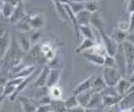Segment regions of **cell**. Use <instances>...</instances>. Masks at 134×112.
<instances>
[{
  "instance_id": "6da1fadb",
  "label": "cell",
  "mask_w": 134,
  "mask_h": 112,
  "mask_svg": "<svg viewBox=\"0 0 134 112\" xmlns=\"http://www.w3.org/2000/svg\"><path fill=\"white\" fill-rule=\"evenodd\" d=\"M90 25H93L99 31L100 37H102V45L104 46L105 49L107 51V54H108V55H110V56H114L119 44L113 39V37H110V36L106 33L103 23L99 18H92V17H91Z\"/></svg>"
},
{
  "instance_id": "52a82bcc",
  "label": "cell",
  "mask_w": 134,
  "mask_h": 112,
  "mask_svg": "<svg viewBox=\"0 0 134 112\" xmlns=\"http://www.w3.org/2000/svg\"><path fill=\"white\" fill-rule=\"evenodd\" d=\"M41 53L43 54L45 60H47V62L52 63L53 60H55L56 50L50 43L44 42V43L41 44Z\"/></svg>"
},
{
  "instance_id": "60d3db41",
  "label": "cell",
  "mask_w": 134,
  "mask_h": 112,
  "mask_svg": "<svg viewBox=\"0 0 134 112\" xmlns=\"http://www.w3.org/2000/svg\"><path fill=\"white\" fill-rule=\"evenodd\" d=\"M129 25H130V31H132L134 29V13H132L130 16Z\"/></svg>"
},
{
  "instance_id": "4316f807",
  "label": "cell",
  "mask_w": 134,
  "mask_h": 112,
  "mask_svg": "<svg viewBox=\"0 0 134 112\" xmlns=\"http://www.w3.org/2000/svg\"><path fill=\"white\" fill-rule=\"evenodd\" d=\"M123 97L120 96H114V97H102V104L104 107H113L114 105H117Z\"/></svg>"
},
{
  "instance_id": "f546056e",
  "label": "cell",
  "mask_w": 134,
  "mask_h": 112,
  "mask_svg": "<svg viewBox=\"0 0 134 112\" xmlns=\"http://www.w3.org/2000/svg\"><path fill=\"white\" fill-rule=\"evenodd\" d=\"M48 95L50 96V98L53 100L55 99H61L62 98V90L61 88L58 86H53L49 88V92H48Z\"/></svg>"
},
{
  "instance_id": "e0dca14e",
  "label": "cell",
  "mask_w": 134,
  "mask_h": 112,
  "mask_svg": "<svg viewBox=\"0 0 134 112\" xmlns=\"http://www.w3.org/2000/svg\"><path fill=\"white\" fill-rule=\"evenodd\" d=\"M0 8H1V15L6 19H9L11 17L13 14L15 6L12 4L11 0L10 1H2L0 2Z\"/></svg>"
},
{
  "instance_id": "681fc988",
  "label": "cell",
  "mask_w": 134,
  "mask_h": 112,
  "mask_svg": "<svg viewBox=\"0 0 134 112\" xmlns=\"http://www.w3.org/2000/svg\"><path fill=\"white\" fill-rule=\"evenodd\" d=\"M50 112H53V111H50Z\"/></svg>"
},
{
  "instance_id": "484cf974",
  "label": "cell",
  "mask_w": 134,
  "mask_h": 112,
  "mask_svg": "<svg viewBox=\"0 0 134 112\" xmlns=\"http://www.w3.org/2000/svg\"><path fill=\"white\" fill-rule=\"evenodd\" d=\"M106 87H107V86L105 84L104 81H103L102 75L94 77L93 81H92V88H91L94 92L100 93L103 89L106 88Z\"/></svg>"
},
{
  "instance_id": "7bdbcfd3",
  "label": "cell",
  "mask_w": 134,
  "mask_h": 112,
  "mask_svg": "<svg viewBox=\"0 0 134 112\" xmlns=\"http://www.w3.org/2000/svg\"><path fill=\"white\" fill-rule=\"evenodd\" d=\"M5 99H6V97L5 96H4V95L0 96V108L2 107L3 104H4V101H5Z\"/></svg>"
},
{
  "instance_id": "5bb4252c",
  "label": "cell",
  "mask_w": 134,
  "mask_h": 112,
  "mask_svg": "<svg viewBox=\"0 0 134 112\" xmlns=\"http://www.w3.org/2000/svg\"><path fill=\"white\" fill-rule=\"evenodd\" d=\"M10 42L11 37L9 35L8 31L0 36V60H4L9 48H10Z\"/></svg>"
},
{
  "instance_id": "ffe728a7",
  "label": "cell",
  "mask_w": 134,
  "mask_h": 112,
  "mask_svg": "<svg viewBox=\"0 0 134 112\" xmlns=\"http://www.w3.org/2000/svg\"><path fill=\"white\" fill-rule=\"evenodd\" d=\"M36 70V66L34 65H29L25 66L21 70L14 75L12 78H27L30 77L31 75L35 73Z\"/></svg>"
},
{
  "instance_id": "1f68e13d",
  "label": "cell",
  "mask_w": 134,
  "mask_h": 112,
  "mask_svg": "<svg viewBox=\"0 0 134 112\" xmlns=\"http://www.w3.org/2000/svg\"><path fill=\"white\" fill-rule=\"evenodd\" d=\"M65 107L67 109V110H70V109H72V108H75V107L78 106L77 97H76L75 95H72V96L70 97V98L65 99Z\"/></svg>"
},
{
  "instance_id": "d6a6232c",
  "label": "cell",
  "mask_w": 134,
  "mask_h": 112,
  "mask_svg": "<svg viewBox=\"0 0 134 112\" xmlns=\"http://www.w3.org/2000/svg\"><path fill=\"white\" fill-rule=\"evenodd\" d=\"M100 94L102 95V97H108V96H110V97H114V96H119L118 95V92L116 90V88L114 87H110V86H107L106 88L103 89L102 92H100Z\"/></svg>"
},
{
  "instance_id": "f1b7e54d",
  "label": "cell",
  "mask_w": 134,
  "mask_h": 112,
  "mask_svg": "<svg viewBox=\"0 0 134 112\" xmlns=\"http://www.w3.org/2000/svg\"><path fill=\"white\" fill-rule=\"evenodd\" d=\"M16 27L17 29V32L27 33L31 30V28H30V26H29V23L28 22V18H27V17L25 18H23L22 21H20L19 23H17L16 24Z\"/></svg>"
},
{
  "instance_id": "3957f363",
  "label": "cell",
  "mask_w": 134,
  "mask_h": 112,
  "mask_svg": "<svg viewBox=\"0 0 134 112\" xmlns=\"http://www.w3.org/2000/svg\"><path fill=\"white\" fill-rule=\"evenodd\" d=\"M102 77L107 86L114 87L122 79L123 77L117 68L113 67H103Z\"/></svg>"
},
{
  "instance_id": "30bf717a",
  "label": "cell",
  "mask_w": 134,
  "mask_h": 112,
  "mask_svg": "<svg viewBox=\"0 0 134 112\" xmlns=\"http://www.w3.org/2000/svg\"><path fill=\"white\" fill-rule=\"evenodd\" d=\"M61 72L62 70L60 68L58 67L50 68V72L49 74H48V78H47V87L48 89L53 86H57L60 79V77H61Z\"/></svg>"
},
{
  "instance_id": "8992f818",
  "label": "cell",
  "mask_w": 134,
  "mask_h": 112,
  "mask_svg": "<svg viewBox=\"0 0 134 112\" xmlns=\"http://www.w3.org/2000/svg\"><path fill=\"white\" fill-rule=\"evenodd\" d=\"M27 17L25 12V8H24V3L23 1L18 2V4L15 7V10L11 17L10 18V23L12 25H16L17 23L22 21L23 18Z\"/></svg>"
},
{
  "instance_id": "f35d334b",
  "label": "cell",
  "mask_w": 134,
  "mask_h": 112,
  "mask_svg": "<svg viewBox=\"0 0 134 112\" xmlns=\"http://www.w3.org/2000/svg\"><path fill=\"white\" fill-rule=\"evenodd\" d=\"M127 11L130 14L134 13V0L128 1V4H127Z\"/></svg>"
},
{
  "instance_id": "8d00e7d4",
  "label": "cell",
  "mask_w": 134,
  "mask_h": 112,
  "mask_svg": "<svg viewBox=\"0 0 134 112\" xmlns=\"http://www.w3.org/2000/svg\"><path fill=\"white\" fill-rule=\"evenodd\" d=\"M37 100H38L37 102H38V106H39V105H50L53 99L50 98L49 95H46V96L41 97V98H40Z\"/></svg>"
},
{
  "instance_id": "ac0fdd59",
  "label": "cell",
  "mask_w": 134,
  "mask_h": 112,
  "mask_svg": "<svg viewBox=\"0 0 134 112\" xmlns=\"http://www.w3.org/2000/svg\"><path fill=\"white\" fill-rule=\"evenodd\" d=\"M96 92H94V90L91 89L90 90H87V92H82L80 94L77 95V103H78V105L81 107H83L86 109L88 104H89V103L91 99V97L93 96V94L95 93Z\"/></svg>"
},
{
  "instance_id": "e575fe53",
  "label": "cell",
  "mask_w": 134,
  "mask_h": 112,
  "mask_svg": "<svg viewBox=\"0 0 134 112\" xmlns=\"http://www.w3.org/2000/svg\"><path fill=\"white\" fill-rule=\"evenodd\" d=\"M41 33H40V32L36 31V32L32 33V35H30V41H31L32 47L39 44V41H40V39H41Z\"/></svg>"
},
{
  "instance_id": "d590c367",
  "label": "cell",
  "mask_w": 134,
  "mask_h": 112,
  "mask_svg": "<svg viewBox=\"0 0 134 112\" xmlns=\"http://www.w3.org/2000/svg\"><path fill=\"white\" fill-rule=\"evenodd\" d=\"M118 30L121 32L127 33V31H130V25L129 23L125 22V21H120L118 23Z\"/></svg>"
},
{
  "instance_id": "83f0119b",
  "label": "cell",
  "mask_w": 134,
  "mask_h": 112,
  "mask_svg": "<svg viewBox=\"0 0 134 112\" xmlns=\"http://www.w3.org/2000/svg\"><path fill=\"white\" fill-rule=\"evenodd\" d=\"M79 31H80V35H83L84 39H90V40L96 41L95 34H94L92 29L90 28V26H80Z\"/></svg>"
},
{
  "instance_id": "836d02e7",
  "label": "cell",
  "mask_w": 134,
  "mask_h": 112,
  "mask_svg": "<svg viewBox=\"0 0 134 112\" xmlns=\"http://www.w3.org/2000/svg\"><path fill=\"white\" fill-rule=\"evenodd\" d=\"M103 67L116 68V62H115L114 57L107 54V55L105 56V62H104V65H103Z\"/></svg>"
},
{
  "instance_id": "603a6c76",
  "label": "cell",
  "mask_w": 134,
  "mask_h": 112,
  "mask_svg": "<svg viewBox=\"0 0 134 112\" xmlns=\"http://www.w3.org/2000/svg\"><path fill=\"white\" fill-rule=\"evenodd\" d=\"M70 7L71 11L75 15H77L80 11L84 10V3L85 1H71V0H67V1H64Z\"/></svg>"
},
{
  "instance_id": "9c48e42d",
  "label": "cell",
  "mask_w": 134,
  "mask_h": 112,
  "mask_svg": "<svg viewBox=\"0 0 134 112\" xmlns=\"http://www.w3.org/2000/svg\"><path fill=\"white\" fill-rule=\"evenodd\" d=\"M49 72H50V67L48 66H46L42 68V70L40 72L38 77L35 78V82H34V86L36 88H44V87H47Z\"/></svg>"
},
{
  "instance_id": "f6af8a7d",
  "label": "cell",
  "mask_w": 134,
  "mask_h": 112,
  "mask_svg": "<svg viewBox=\"0 0 134 112\" xmlns=\"http://www.w3.org/2000/svg\"><path fill=\"white\" fill-rule=\"evenodd\" d=\"M4 86L0 84V96L4 95Z\"/></svg>"
},
{
  "instance_id": "ee69618b",
  "label": "cell",
  "mask_w": 134,
  "mask_h": 112,
  "mask_svg": "<svg viewBox=\"0 0 134 112\" xmlns=\"http://www.w3.org/2000/svg\"><path fill=\"white\" fill-rule=\"evenodd\" d=\"M128 80H129V82L131 83V84H134V72H133V73L131 75V77L128 78Z\"/></svg>"
},
{
  "instance_id": "44dd1931",
  "label": "cell",
  "mask_w": 134,
  "mask_h": 112,
  "mask_svg": "<svg viewBox=\"0 0 134 112\" xmlns=\"http://www.w3.org/2000/svg\"><path fill=\"white\" fill-rule=\"evenodd\" d=\"M131 86H132V84L129 82V80L127 79V78H123L122 79L116 84V86H115V88H116V90L118 92V95L120 97H124L128 92Z\"/></svg>"
},
{
  "instance_id": "7dc6e473",
  "label": "cell",
  "mask_w": 134,
  "mask_h": 112,
  "mask_svg": "<svg viewBox=\"0 0 134 112\" xmlns=\"http://www.w3.org/2000/svg\"><path fill=\"white\" fill-rule=\"evenodd\" d=\"M108 112H113V110H108Z\"/></svg>"
},
{
  "instance_id": "7402d4cb",
  "label": "cell",
  "mask_w": 134,
  "mask_h": 112,
  "mask_svg": "<svg viewBox=\"0 0 134 112\" xmlns=\"http://www.w3.org/2000/svg\"><path fill=\"white\" fill-rule=\"evenodd\" d=\"M96 44H97V42L96 41L90 40V39H83V41L79 45V47L76 48V53L83 54V52L90 50L91 48L95 47Z\"/></svg>"
},
{
  "instance_id": "d4e9b609",
  "label": "cell",
  "mask_w": 134,
  "mask_h": 112,
  "mask_svg": "<svg viewBox=\"0 0 134 112\" xmlns=\"http://www.w3.org/2000/svg\"><path fill=\"white\" fill-rule=\"evenodd\" d=\"M104 107L102 104V97L99 92H95L91 97V99L87 108H102ZM86 108V109H87Z\"/></svg>"
},
{
  "instance_id": "4fadbf2b",
  "label": "cell",
  "mask_w": 134,
  "mask_h": 112,
  "mask_svg": "<svg viewBox=\"0 0 134 112\" xmlns=\"http://www.w3.org/2000/svg\"><path fill=\"white\" fill-rule=\"evenodd\" d=\"M94 77H95L94 75L90 76L89 78H87L86 79H84L83 81H82L81 83H79L77 86H76L75 88L72 90L73 95L77 96L82 92H87V90H91V88H92V81H93Z\"/></svg>"
},
{
  "instance_id": "cb8c5ba5",
  "label": "cell",
  "mask_w": 134,
  "mask_h": 112,
  "mask_svg": "<svg viewBox=\"0 0 134 112\" xmlns=\"http://www.w3.org/2000/svg\"><path fill=\"white\" fill-rule=\"evenodd\" d=\"M51 111L53 112H67V109L65 104V100L62 99H55L52 100L50 104Z\"/></svg>"
},
{
  "instance_id": "277c9868",
  "label": "cell",
  "mask_w": 134,
  "mask_h": 112,
  "mask_svg": "<svg viewBox=\"0 0 134 112\" xmlns=\"http://www.w3.org/2000/svg\"><path fill=\"white\" fill-rule=\"evenodd\" d=\"M114 57L115 59V62H116V68L120 72V74L122 75V77L124 78H126V62L121 44L118 45L116 53H115Z\"/></svg>"
},
{
  "instance_id": "4dcf8cb0",
  "label": "cell",
  "mask_w": 134,
  "mask_h": 112,
  "mask_svg": "<svg viewBox=\"0 0 134 112\" xmlns=\"http://www.w3.org/2000/svg\"><path fill=\"white\" fill-rule=\"evenodd\" d=\"M84 10L90 12V14H93L97 10V2L94 0H88L84 3Z\"/></svg>"
},
{
  "instance_id": "5b68a950",
  "label": "cell",
  "mask_w": 134,
  "mask_h": 112,
  "mask_svg": "<svg viewBox=\"0 0 134 112\" xmlns=\"http://www.w3.org/2000/svg\"><path fill=\"white\" fill-rule=\"evenodd\" d=\"M15 37L16 39L17 44L23 53H28L30 51L32 47L31 41H30V35H29L27 33L23 32H16Z\"/></svg>"
},
{
  "instance_id": "c3c4849f",
  "label": "cell",
  "mask_w": 134,
  "mask_h": 112,
  "mask_svg": "<svg viewBox=\"0 0 134 112\" xmlns=\"http://www.w3.org/2000/svg\"><path fill=\"white\" fill-rule=\"evenodd\" d=\"M0 14H1V8H0Z\"/></svg>"
},
{
  "instance_id": "2e32d148",
  "label": "cell",
  "mask_w": 134,
  "mask_h": 112,
  "mask_svg": "<svg viewBox=\"0 0 134 112\" xmlns=\"http://www.w3.org/2000/svg\"><path fill=\"white\" fill-rule=\"evenodd\" d=\"M53 4H54V7H55L57 14L59 15L60 19H61L63 22H65V23L69 24V25L71 26V23H70L68 14H67V11L65 10L63 2L62 1H53Z\"/></svg>"
},
{
  "instance_id": "b9f144b4",
  "label": "cell",
  "mask_w": 134,
  "mask_h": 112,
  "mask_svg": "<svg viewBox=\"0 0 134 112\" xmlns=\"http://www.w3.org/2000/svg\"><path fill=\"white\" fill-rule=\"evenodd\" d=\"M85 112H103V110L102 108H87Z\"/></svg>"
},
{
  "instance_id": "8fae6325",
  "label": "cell",
  "mask_w": 134,
  "mask_h": 112,
  "mask_svg": "<svg viewBox=\"0 0 134 112\" xmlns=\"http://www.w3.org/2000/svg\"><path fill=\"white\" fill-rule=\"evenodd\" d=\"M27 18L31 29H39L45 25V17L43 14L38 13L34 16H27Z\"/></svg>"
},
{
  "instance_id": "74e56055",
  "label": "cell",
  "mask_w": 134,
  "mask_h": 112,
  "mask_svg": "<svg viewBox=\"0 0 134 112\" xmlns=\"http://www.w3.org/2000/svg\"><path fill=\"white\" fill-rule=\"evenodd\" d=\"M50 105H39L35 112H50Z\"/></svg>"
},
{
  "instance_id": "d6986e66",
  "label": "cell",
  "mask_w": 134,
  "mask_h": 112,
  "mask_svg": "<svg viewBox=\"0 0 134 112\" xmlns=\"http://www.w3.org/2000/svg\"><path fill=\"white\" fill-rule=\"evenodd\" d=\"M77 21L79 26H90L91 20V14L87 10H82L76 15Z\"/></svg>"
},
{
  "instance_id": "ba28073f",
  "label": "cell",
  "mask_w": 134,
  "mask_h": 112,
  "mask_svg": "<svg viewBox=\"0 0 134 112\" xmlns=\"http://www.w3.org/2000/svg\"><path fill=\"white\" fill-rule=\"evenodd\" d=\"M19 102L22 107L23 112H35L38 105L35 104L34 99L28 98L27 96H19Z\"/></svg>"
},
{
  "instance_id": "9a60e30c",
  "label": "cell",
  "mask_w": 134,
  "mask_h": 112,
  "mask_svg": "<svg viewBox=\"0 0 134 112\" xmlns=\"http://www.w3.org/2000/svg\"><path fill=\"white\" fill-rule=\"evenodd\" d=\"M82 55L84 57V59L90 63L96 66H102L104 65L105 62V56L99 55V54H95L90 51H86L82 54Z\"/></svg>"
},
{
  "instance_id": "ab89813d",
  "label": "cell",
  "mask_w": 134,
  "mask_h": 112,
  "mask_svg": "<svg viewBox=\"0 0 134 112\" xmlns=\"http://www.w3.org/2000/svg\"><path fill=\"white\" fill-rule=\"evenodd\" d=\"M67 112H85V108L81 107V106H77L75 108L70 109V110H67Z\"/></svg>"
},
{
  "instance_id": "bcb514c9",
  "label": "cell",
  "mask_w": 134,
  "mask_h": 112,
  "mask_svg": "<svg viewBox=\"0 0 134 112\" xmlns=\"http://www.w3.org/2000/svg\"><path fill=\"white\" fill-rule=\"evenodd\" d=\"M120 112H132V110H120Z\"/></svg>"
},
{
  "instance_id": "7c38bea8",
  "label": "cell",
  "mask_w": 134,
  "mask_h": 112,
  "mask_svg": "<svg viewBox=\"0 0 134 112\" xmlns=\"http://www.w3.org/2000/svg\"><path fill=\"white\" fill-rule=\"evenodd\" d=\"M120 110H129L134 108V92L126 94L118 104Z\"/></svg>"
},
{
  "instance_id": "7a4b0ae2",
  "label": "cell",
  "mask_w": 134,
  "mask_h": 112,
  "mask_svg": "<svg viewBox=\"0 0 134 112\" xmlns=\"http://www.w3.org/2000/svg\"><path fill=\"white\" fill-rule=\"evenodd\" d=\"M121 45L126 62V78L128 79L134 72V44L126 40Z\"/></svg>"
}]
</instances>
